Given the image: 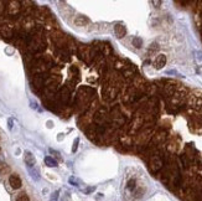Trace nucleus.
I'll return each mask as SVG.
<instances>
[{"label": "nucleus", "instance_id": "0eeeda50", "mask_svg": "<svg viewBox=\"0 0 202 201\" xmlns=\"http://www.w3.org/2000/svg\"><path fill=\"white\" fill-rule=\"evenodd\" d=\"M166 61H167V60H166V56H165L164 53H160V55H158L156 58L154 60V67H155L156 70H161V68L165 67Z\"/></svg>", "mask_w": 202, "mask_h": 201}, {"label": "nucleus", "instance_id": "aec40b11", "mask_svg": "<svg viewBox=\"0 0 202 201\" xmlns=\"http://www.w3.org/2000/svg\"><path fill=\"white\" fill-rule=\"evenodd\" d=\"M9 171H10V168H9L8 164L0 163V174H2V175H5V174H8Z\"/></svg>", "mask_w": 202, "mask_h": 201}, {"label": "nucleus", "instance_id": "c85d7f7f", "mask_svg": "<svg viewBox=\"0 0 202 201\" xmlns=\"http://www.w3.org/2000/svg\"><path fill=\"white\" fill-rule=\"evenodd\" d=\"M0 10H2V6H0Z\"/></svg>", "mask_w": 202, "mask_h": 201}, {"label": "nucleus", "instance_id": "f257e3e1", "mask_svg": "<svg viewBox=\"0 0 202 201\" xmlns=\"http://www.w3.org/2000/svg\"><path fill=\"white\" fill-rule=\"evenodd\" d=\"M78 55H79V58L86 61V62H89L94 57V53H93L92 49H89L88 46H83V45L78 47Z\"/></svg>", "mask_w": 202, "mask_h": 201}, {"label": "nucleus", "instance_id": "c756f323", "mask_svg": "<svg viewBox=\"0 0 202 201\" xmlns=\"http://www.w3.org/2000/svg\"><path fill=\"white\" fill-rule=\"evenodd\" d=\"M201 34H202V30H201Z\"/></svg>", "mask_w": 202, "mask_h": 201}, {"label": "nucleus", "instance_id": "7ed1b4c3", "mask_svg": "<svg viewBox=\"0 0 202 201\" xmlns=\"http://www.w3.org/2000/svg\"><path fill=\"white\" fill-rule=\"evenodd\" d=\"M188 105L193 108V109H201L202 108V96L200 94H192L188 99Z\"/></svg>", "mask_w": 202, "mask_h": 201}, {"label": "nucleus", "instance_id": "f03ea898", "mask_svg": "<svg viewBox=\"0 0 202 201\" xmlns=\"http://www.w3.org/2000/svg\"><path fill=\"white\" fill-rule=\"evenodd\" d=\"M162 165H164V161H162V159L159 158L158 155L153 156V158L150 159V161H149V168H150V170H151L153 173H158V171L162 168Z\"/></svg>", "mask_w": 202, "mask_h": 201}, {"label": "nucleus", "instance_id": "ddd939ff", "mask_svg": "<svg viewBox=\"0 0 202 201\" xmlns=\"http://www.w3.org/2000/svg\"><path fill=\"white\" fill-rule=\"evenodd\" d=\"M99 51L103 53V56H109L111 53H112V49H111V46L108 45V44H100V46H99Z\"/></svg>", "mask_w": 202, "mask_h": 201}, {"label": "nucleus", "instance_id": "1a4fd4ad", "mask_svg": "<svg viewBox=\"0 0 202 201\" xmlns=\"http://www.w3.org/2000/svg\"><path fill=\"white\" fill-rule=\"evenodd\" d=\"M25 163H26V165H27L29 169H32V168L35 166L36 159H35V156L32 155L31 152H25Z\"/></svg>", "mask_w": 202, "mask_h": 201}, {"label": "nucleus", "instance_id": "f3484780", "mask_svg": "<svg viewBox=\"0 0 202 201\" xmlns=\"http://www.w3.org/2000/svg\"><path fill=\"white\" fill-rule=\"evenodd\" d=\"M45 164H46L47 166H50V168L57 166V161H56L53 158H51V156H46V158H45Z\"/></svg>", "mask_w": 202, "mask_h": 201}, {"label": "nucleus", "instance_id": "6ab92c4d", "mask_svg": "<svg viewBox=\"0 0 202 201\" xmlns=\"http://www.w3.org/2000/svg\"><path fill=\"white\" fill-rule=\"evenodd\" d=\"M123 75H124L125 78H134V77H135V72H134V70H132V68H125V70H123Z\"/></svg>", "mask_w": 202, "mask_h": 201}, {"label": "nucleus", "instance_id": "39448f33", "mask_svg": "<svg viewBox=\"0 0 202 201\" xmlns=\"http://www.w3.org/2000/svg\"><path fill=\"white\" fill-rule=\"evenodd\" d=\"M21 3H19V2H10L9 3V6H8V14L9 15H18L19 13H20V10H21Z\"/></svg>", "mask_w": 202, "mask_h": 201}, {"label": "nucleus", "instance_id": "6e6552de", "mask_svg": "<svg viewBox=\"0 0 202 201\" xmlns=\"http://www.w3.org/2000/svg\"><path fill=\"white\" fill-rule=\"evenodd\" d=\"M162 93H164V96L171 98V97L176 93V88H175L174 84H171V83H166V84L164 86V88H162Z\"/></svg>", "mask_w": 202, "mask_h": 201}, {"label": "nucleus", "instance_id": "4be33fe9", "mask_svg": "<svg viewBox=\"0 0 202 201\" xmlns=\"http://www.w3.org/2000/svg\"><path fill=\"white\" fill-rule=\"evenodd\" d=\"M132 42H133V46L137 47V49H140V47L143 46V40H141L140 37H134Z\"/></svg>", "mask_w": 202, "mask_h": 201}, {"label": "nucleus", "instance_id": "20e7f679", "mask_svg": "<svg viewBox=\"0 0 202 201\" xmlns=\"http://www.w3.org/2000/svg\"><path fill=\"white\" fill-rule=\"evenodd\" d=\"M9 184H10V186H11L14 190H18V189L21 187L23 181H21V179H20V176H19L18 174H11V175L9 176Z\"/></svg>", "mask_w": 202, "mask_h": 201}, {"label": "nucleus", "instance_id": "a211bd4d", "mask_svg": "<svg viewBox=\"0 0 202 201\" xmlns=\"http://www.w3.org/2000/svg\"><path fill=\"white\" fill-rule=\"evenodd\" d=\"M34 26H35L34 20H32V19H30V18H26V19H25V21H24V28H25L26 30H30V29H32Z\"/></svg>", "mask_w": 202, "mask_h": 201}, {"label": "nucleus", "instance_id": "2eb2a0df", "mask_svg": "<svg viewBox=\"0 0 202 201\" xmlns=\"http://www.w3.org/2000/svg\"><path fill=\"white\" fill-rule=\"evenodd\" d=\"M34 84H35L37 88L44 87V86H45V79H44V77H42L41 75L35 76V78H34Z\"/></svg>", "mask_w": 202, "mask_h": 201}, {"label": "nucleus", "instance_id": "dca6fc26", "mask_svg": "<svg viewBox=\"0 0 202 201\" xmlns=\"http://www.w3.org/2000/svg\"><path fill=\"white\" fill-rule=\"evenodd\" d=\"M127 189L129 191H135V189H137V180L135 179H129L128 182H127Z\"/></svg>", "mask_w": 202, "mask_h": 201}, {"label": "nucleus", "instance_id": "5701e85b", "mask_svg": "<svg viewBox=\"0 0 202 201\" xmlns=\"http://www.w3.org/2000/svg\"><path fill=\"white\" fill-rule=\"evenodd\" d=\"M78 143H79V139L76 138V139H74V143H73V147H72V152H73V153L77 152V149H78Z\"/></svg>", "mask_w": 202, "mask_h": 201}, {"label": "nucleus", "instance_id": "a878e982", "mask_svg": "<svg viewBox=\"0 0 202 201\" xmlns=\"http://www.w3.org/2000/svg\"><path fill=\"white\" fill-rule=\"evenodd\" d=\"M116 65H117V66H116L117 68H119V70H120V68H123V65H122V62H120V61H117V63H116Z\"/></svg>", "mask_w": 202, "mask_h": 201}, {"label": "nucleus", "instance_id": "393cba45", "mask_svg": "<svg viewBox=\"0 0 202 201\" xmlns=\"http://www.w3.org/2000/svg\"><path fill=\"white\" fill-rule=\"evenodd\" d=\"M158 45L156 44H151V47H150V50H149V53H151L153 51H156L158 50V47H156Z\"/></svg>", "mask_w": 202, "mask_h": 201}, {"label": "nucleus", "instance_id": "9b49d317", "mask_svg": "<svg viewBox=\"0 0 202 201\" xmlns=\"http://www.w3.org/2000/svg\"><path fill=\"white\" fill-rule=\"evenodd\" d=\"M60 99L63 103H67L69 101V91H68L67 87H63V88L60 89Z\"/></svg>", "mask_w": 202, "mask_h": 201}, {"label": "nucleus", "instance_id": "b1692460", "mask_svg": "<svg viewBox=\"0 0 202 201\" xmlns=\"http://www.w3.org/2000/svg\"><path fill=\"white\" fill-rule=\"evenodd\" d=\"M195 55H196V60H197L198 62H202V52L198 51V52H195Z\"/></svg>", "mask_w": 202, "mask_h": 201}, {"label": "nucleus", "instance_id": "bb28decb", "mask_svg": "<svg viewBox=\"0 0 202 201\" xmlns=\"http://www.w3.org/2000/svg\"><path fill=\"white\" fill-rule=\"evenodd\" d=\"M9 128H10V129L13 128V121H11V119H9Z\"/></svg>", "mask_w": 202, "mask_h": 201}, {"label": "nucleus", "instance_id": "cd10ccee", "mask_svg": "<svg viewBox=\"0 0 202 201\" xmlns=\"http://www.w3.org/2000/svg\"><path fill=\"white\" fill-rule=\"evenodd\" d=\"M153 4H154V5H160L161 2H153Z\"/></svg>", "mask_w": 202, "mask_h": 201}, {"label": "nucleus", "instance_id": "f8f14e48", "mask_svg": "<svg viewBox=\"0 0 202 201\" xmlns=\"http://www.w3.org/2000/svg\"><path fill=\"white\" fill-rule=\"evenodd\" d=\"M88 23H89V20L86 16H82V15H79V16H77L74 19V25L76 26H86Z\"/></svg>", "mask_w": 202, "mask_h": 201}, {"label": "nucleus", "instance_id": "412c9836", "mask_svg": "<svg viewBox=\"0 0 202 201\" xmlns=\"http://www.w3.org/2000/svg\"><path fill=\"white\" fill-rule=\"evenodd\" d=\"M15 201H30V197H29V195H27L26 192H20V194L16 196Z\"/></svg>", "mask_w": 202, "mask_h": 201}, {"label": "nucleus", "instance_id": "9d476101", "mask_svg": "<svg viewBox=\"0 0 202 201\" xmlns=\"http://www.w3.org/2000/svg\"><path fill=\"white\" fill-rule=\"evenodd\" d=\"M114 32H116V35H117L119 39H122V37L125 36V34H127V29H125L124 25L118 24V25L114 26Z\"/></svg>", "mask_w": 202, "mask_h": 201}, {"label": "nucleus", "instance_id": "423d86ee", "mask_svg": "<svg viewBox=\"0 0 202 201\" xmlns=\"http://www.w3.org/2000/svg\"><path fill=\"white\" fill-rule=\"evenodd\" d=\"M0 34H2V36L5 39H10L14 35V30L10 25L3 24V25H0Z\"/></svg>", "mask_w": 202, "mask_h": 201}, {"label": "nucleus", "instance_id": "4468645a", "mask_svg": "<svg viewBox=\"0 0 202 201\" xmlns=\"http://www.w3.org/2000/svg\"><path fill=\"white\" fill-rule=\"evenodd\" d=\"M106 94H107V98L108 99H114L117 97V89H116V87H112V86L107 87Z\"/></svg>", "mask_w": 202, "mask_h": 201}]
</instances>
